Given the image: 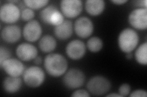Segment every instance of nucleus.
I'll return each mask as SVG.
<instances>
[{
  "label": "nucleus",
  "mask_w": 147,
  "mask_h": 97,
  "mask_svg": "<svg viewBox=\"0 0 147 97\" xmlns=\"http://www.w3.org/2000/svg\"><path fill=\"white\" fill-rule=\"evenodd\" d=\"M1 67L9 76L13 77H19L24 74L25 67L23 63L17 59L9 58L4 61Z\"/></svg>",
  "instance_id": "obj_11"
},
{
  "label": "nucleus",
  "mask_w": 147,
  "mask_h": 97,
  "mask_svg": "<svg viewBox=\"0 0 147 97\" xmlns=\"http://www.w3.org/2000/svg\"><path fill=\"white\" fill-rule=\"evenodd\" d=\"M135 58L138 63L141 65L147 64V43L140 44L135 52Z\"/></svg>",
  "instance_id": "obj_19"
},
{
  "label": "nucleus",
  "mask_w": 147,
  "mask_h": 97,
  "mask_svg": "<svg viewBox=\"0 0 147 97\" xmlns=\"http://www.w3.org/2000/svg\"><path fill=\"white\" fill-rule=\"evenodd\" d=\"M24 2L28 8L37 10L47 6L49 1L47 0H25Z\"/></svg>",
  "instance_id": "obj_22"
},
{
  "label": "nucleus",
  "mask_w": 147,
  "mask_h": 97,
  "mask_svg": "<svg viewBox=\"0 0 147 97\" xmlns=\"http://www.w3.org/2000/svg\"><path fill=\"white\" fill-rule=\"evenodd\" d=\"M131 92V86L127 83H124L119 87L118 93L121 96H126Z\"/></svg>",
  "instance_id": "obj_26"
},
{
  "label": "nucleus",
  "mask_w": 147,
  "mask_h": 97,
  "mask_svg": "<svg viewBox=\"0 0 147 97\" xmlns=\"http://www.w3.org/2000/svg\"><path fill=\"white\" fill-rule=\"evenodd\" d=\"M42 57H37L34 59V62L36 64H40L42 63Z\"/></svg>",
  "instance_id": "obj_30"
},
{
  "label": "nucleus",
  "mask_w": 147,
  "mask_h": 97,
  "mask_svg": "<svg viewBox=\"0 0 147 97\" xmlns=\"http://www.w3.org/2000/svg\"><path fill=\"white\" fill-rule=\"evenodd\" d=\"M22 35L21 29L16 25L6 26L2 29L1 36L3 40L7 43H15L20 40Z\"/></svg>",
  "instance_id": "obj_14"
},
{
  "label": "nucleus",
  "mask_w": 147,
  "mask_h": 97,
  "mask_svg": "<svg viewBox=\"0 0 147 97\" xmlns=\"http://www.w3.org/2000/svg\"><path fill=\"white\" fill-rule=\"evenodd\" d=\"M74 29L77 35L80 38H86L90 36L93 32L94 25L90 18L82 16L76 21Z\"/></svg>",
  "instance_id": "obj_9"
},
{
  "label": "nucleus",
  "mask_w": 147,
  "mask_h": 97,
  "mask_svg": "<svg viewBox=\"0 0 147 97\" xmlns=\"http://www.w3.org/2000/svg\"><path fill=\"white\" fill-rule=\"evenodd\" d=\"M72 96H84V97H88L90 96V94L88 92L84 89H78L75 92H73V94L71 95Z\"/></svg>",
  "instance_id": "obj_27"
},
{
  "label": "nucleus",
  "mask_w": 147,
  "mask_h": 97,
  "mask_svg": "<svg viewBox=\"0 0 147 97\" xmlns=\"http://www.w3.org/2000/svg\"><path fill=\"white\" fill-rule=\"evenodd\" d=\"M110 82L102 76L91 77L87 83V89L91 94L96 96L103 95L110 90Z\"/></svg>",
  "instance_id": "obj_4"
},
{
  "label": "nucleus",
  "mask_w": 147,
  "mask_h": 97,
  "mask_svg": "<svg viewBox=\"0 0 147 97\" xmlns=\"http://www.w3.org/2000/svg\"><path fill=\"white\" fill-rule=\"evenodd\" d=\"M38 53L37 48L34 45L30 43H22L18 45L16 49L17 57L24 61L34 60L38 57Z\"/></svg>",
  "instance_id": "obj_13"
},
{
  "label": "nucleus",
  "mask_w": 147,
  "mask_h": 97,
  "mask_svg": "<svg viewBox=\"0 0 147 97\" xmlns=\"http://www.w3.org/2000/svg\"><path fill=\"white\" fill-rule=\"evenodd\" d=\"M139 36L136 31L131 28L123 30L119 34L118 38L119 48L122 52L131 53L139 44Z\"/></svg>",
  "instance_id": "obj_2"
},
{
  "label": "nucleus",
  "mask_w": 147,
  "mask_h": 97,
  "mask_svg": "<svg viewBox=\"0 0 147 97\" xmlns=\"http://www.w3.org/2000/svg\"><path fill=\"white\" fill-rule=\"evenodd\" d=\"M11 53L5 47L1 46L0 47V65L6 59L11 58Z\"/></svg>",
  "instance_id": "obj_25"
},
{
  "label": "nucleus",
  "mask_w": 147,
  "mask_h": 97,
  "mask_svg": "<svg viewBox=\"0 0 147 97\" xmlns=\"http://www.w3.org/2000/svg\"><path fill=\"white\" fill-rule=\"evenodd\" d=\"M126 58L127 59H131L132 57V54L131 53H126Z\"/></svg>",
  "instance_id": "obj_32"
},
{
  "label": "nucleus",
  "mask_w": 147,
  "mask_h": 97,
  "mask_svg": "<svg viewBox=\"0 0 147 97\" xmlns=\"http://www.w3.org/2000/svg\"><path fill=\"white\" fill-rule=\"evenodd\" d=\"M42 33V27L36 20L28 22L23 29V35L25 39L29 42H35L38 41Z\"/></svg>",
  "instance_id": "obj_10"
},
{
  "label": "nucleus",
  "mask_w": 147,
  "mask_h": 97,
  "mask_svg": "<svg viewBox=\"0 0 147 97\" xmlns=\"http://www.w3.org/2000/svg\"><path fill=\"white\" fill-rule=\"evenodd\" d=\"M22 84V80L20 78L9 76L4 80L3 87L4 90L7 93L15 94L20 90Z\"/></svg>",
  "instance_id": "obj_17"
},
{
  "label": "nucleus",
  "mask_w": 147,
  "mask_h": 97,
  "mask_svg": "<svg viewBox=\"0 0 147 97\" xmlns=\"http://www.w3.org/2000/svg\"><path fill=\"white\" fill-rule=\"evenodd\" d=\"M21 16L20 9L15 4L7 3L3 4L0 9V18L6 24H13L17 22Z\"/></svg>",
  "instance_id": "obj_6"
},
{
  "label": "nucleus",
  "mask_w": 147,
  "mask_h": 97,
  "mask_svg": "<svg viewBox=\"0 0 147 97\" xmlns=\"http://www.w3.org/2000/svg\"><path fill=\"white\" fill-rule=\"evenodd\" d=\"M107 96H116V97H121V96L119 95V94H108L107 95Z\"/></svg>",
  "instance_id": "obj_31"
},
{
  "label": "nucleus",
  "mask_w": 147,
  "mask_h": 97,
  "mask_svg": "<svg viewBox=\"0 0 147 97\" xmlns=\"http://www.w3.org/2000/svg\"><path fill=\"white\" fill-rule=\"evenodd\" d=\"M45 71L52 77H59L66 73L68 64L66 59L59 53H50L44 59Z\"/></svg>",
  "instance_id": "obj_1"
},
{
  "label": "nucleus",
  "mask_w": 147,
  "mask_h": 97,
  "mask_svg": "<svg viewBox=\"0 0 147 97\" xmlns=\"http://www.w3.org/2000/svg\"><path fill=\"white\" fill-rule=\"evenodd\" d=\"M147 93L146 91L145 90H136L131 92V94L129 95V96L131 97H146Z\"/></svg>",
  "instance_id": "obj_28"
},
{
  "label": "nucleus",
  "mask_w": 147,
  "mask_h": 97,
  "mask_svg": "<svg viewBox=\"0 0 147 97\" xmlns=\"http://www.w3.org/2000/svg\"><path fill=\"white\" fill-rule=\"evenodd\" d=\"M73 33V24L70 20H64L63 23L55 27L54 34L60 40L69 38Z\"/></svg>",
  "instance_id": "obj_15"
},
{
  "label": "nucleus",
  "mask_w": 147,
  "mask_h": 97,
  "mask_svg": "<svg viewBox=\"0 0 147 97\" xmlns=\"http://www.w3.org/2000/svg\"><path fill=\"white\" fill-rule=\"evenodd\" d=\"M60 8L64 16L73 18L80 14L83 4L80 0H63L60 3Z\"/></svg>",
  "instance_id": "obj_8"
},
{
  "label": "nucleus",
  "mask_w": 147,
  "mask_h": 97,
  "mask_svg": "<svg viewBox=\"0 0 147 97\" xmlns=\"http://www.w3.org/2000/svg\"><path fill=\"white\" fill-rule=\"evenodd\" d=\"M85 81L84 73L79 69H71L64 76L63 82L70 89H76L84 85Z\"/></svg>",
  "instance_id": "obj_5"
},
{
  "label": "nucleus",
  "mask_w": 147,
  "mask_h": 97,
  "mask_svg": "<svg viewBox=\"0 0 147 97\" xmlns=\"http://www.w3.org/2000/svg\"><path fill=\"white\" fill-rule=\"evenodd\" d=\"M85 10L91 16H98L104 11L105 4L103 0H88L85 2Z\"/></svg>",
  "instance_id": "obj_16"
},
{
  "label": "nucleus",
  "mask_w": 147,
  "mask_h": 97,
  "mask_svg": "<svg viewBox=\"0 0 147 97\" xmlns=\"http://www.w3.org/2000/svg\"><path fill=\"white\" fill-rule=\"evenodd\" d=\"M58 11V9L53 6L50 5L45 7L43 10L41 11L40 13V19L44 23L50 25V20L53 13Z\"/></svg>",
  "instance_id": "obj_20"
},
{
  "label": "nucleus",
  "mask_w": 147,
  "mask_h": 97,
  "mask_svg": "<svg viewBox=\"0 0 147 97\" xmlns=\"http://www.w3.org/2000/svg\"><path fill=\"white\" fill-rule=\"evenodd\" d=\"M34 16L35 13L33 10L28 7L23 9V11L21 12V17L22 20L25 21L29 22L33 20Z\"/></svg>",
  "instance_id": "obj_24"
},
{
  "label": "nucleus",
  "mask_w": 147,
  "mask_h": 97,
  "mask_svg": "<svg viewBox=\"0 0 147 97\" xmlns=\"http://www.w3.org/2000/svg\"><path fill=\"white\" fill-rule=\"evenodd\" d=\"M66 53L71 59H80L86 53V46L81 40H72L66 46Z\"/></svg>",
  "instance_id": "obj_12"
},
{
  "label": "nucleus",
  "mask_w": 147,
  "mask_h": 97,
  "mask_svg": "<svg viewBox=\"0 0 147 97\" xmlns=\"http://www.w3.org/2000/svg\"><path fill=\"white\" fill-rule=\"evenodd\" d=\"M129 24L137 30H145L147 28V9L137 8L129 15Z\"/></svg>",
  "instance_id": "obj_7"
},
{
  "label": "nucleus",
  "mask_w": 147,
  "mask_h": 97,
  "mask_svg": "<svg viewBox=\"0 0 147 97\" xmlns=\"http://www.w3.org/2000/svg\"><path fill=\"white\" fill-rule=\"evenodd\" d=\"M87 48L91 52H98L102 49L103 47V42L102 40L98 36H93L90 38L86 44Z\"/></svg>",
  "instance_id": "obj_21"
},
{
  "label": "nucleus",
  "mask_w": 147,
  "mask_h": 97,
  "mask_svg": "<svg viewBox=\"0 0 147 97\" xmlns=\"http://www.w3.org/2000/svg\"><path fill=\"white\" fill-rule=\"evenodd\" d=\"M64 21V15L63 13L58 10L55 12L52 15L51 20H50V25H53L55 27L61 24Z\"/></svg>",
  "instance_id": "obj_23"
},
{
  "label": "nucleus",
  "mask_w": 147,
  "mask_h": 97,
  "mask_svg": "<svg viewBox=\"0 0 147 97\" xmlns=\"http://www.w3.org/2000/svg\"><path fill=\"white\" fill-rule=\"evenodd\" d=\"M57 41L50 35H45L39 40V48L41 51L44 53H50L57 47Z\"/></svg>",
  "instance_id": "obj_18"
},
{
  "label": "nucleus",
  "mask_w": 147,
  "mask_h": 97,
  "mask_svg": "<svg viewBox=\"0 0 147 97\" xmlns=\"http://www.w3.org/2000/svg\"><path fill=\"white\" fill-rule=\"evenodd\" d=\"M45 77L44 71L38 66H31L27 68L23 74L25 83L32 88H36L42 85Z\"/></svg>",
  "instance_id": "obj_3"
},
{
  "label": "nucleus",
  "mask_w": 147,
  "mask_h": 97,
  "mask_svg": "<svg viewBox=\"0 0 147 97\" xmlns=\"http://www.w3.org/2000/svg\"><path fill=\"white\" fill-rule=\"evenodd\" d=\"M127 1V0H113L112 2L115 4H118V5H121V4H124L126 3Z\"/></svg>",
  "instance_id": "obj_29"
}]
</instances>
